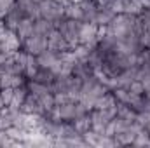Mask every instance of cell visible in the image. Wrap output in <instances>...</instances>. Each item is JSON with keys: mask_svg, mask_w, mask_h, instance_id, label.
<instances>
[{"mask_svg": "<svg viewBox=\"0 0 150 148\" xmlns=\"http://www.w3.org/2000/svg\"><path fill=\"white\" fill-rule=\"evenodd\" d=\"M21 49L26 51L28 54H33V56H38L42 51L47 49V37L45 35H40V33H33L26 40L21 42Z\"/></svg>", "mask_w": 150, "mask_h": 148, "instance_id": "3957f363", "label": "cell"}, {"mask_svg": "<svg viewBox=\"0 0 150 148\" xmlns=\"http://www.w3.org/2000/svg\"><path fill=\"white\" fill-rule=\"evenodd\" d=\"M54 78H56V73L51 70V68H38L37 70V73L33 75L30 80H35V82H38V84H44V85H51L52 82H54Z\"/></svg>", "mask_w": 150, "mask_h": 148, "instance_id": "4fadbf2b", "label": "cell"}, {"mask_svg": "<svg viewBox=\"0 0 150 148\" xmlns=\"http://www.w3.org/2000/svg\"><path fill=\"white\" fill-rule=\"evenodd\" d=\"M127 91H129L131 94H136V96H142V94H145V87H143L142 80H133V82L127 85Z\"/></svg>", "mask_w": 150, "mask_h": 148, "instance_id": "d4e9b609", "label": "cell"}, {"mask_svg": "<svg viewBox=\"0 0 150 148\" xmlns=\"http://www.w3.org/2000/svg\"><path fill=\"white\" fill-rule=\"evenodd\" d=\"M0 44H2V38H0Z\"/></svg>", "mask_w": 150, "mask_h": 148, "instance_id": "836d02e7", "label": "cell"}, {"mask_svg": "<svg viewBox=\"0 0 150 148\" xmlns=\"http://www.w3.org/2000/svg\"><path fill=\"white\" fill-rule=\"evenodd\" d=\"M112 94L115 96V99H117V103H129V99H131V92L126 89V87H113L112 89Z\"/></svg>", "mask_w": 150, "mask_h": 148, "instance_id": "44dd1931", "label": "cell"}, {"mask_svg": "<svg viewBox=\"0 0 150 148\" xmlns=\"http://www.w3.org/2000/svg\"><path fill=\"white\" fill-rule=\"evenodd\" d=\"M38 7H40V18H44V19L54 21V19H59V18L65 16V4H61V2L40 0Z\"/></svg>", "mask_w": 150, "mask_h": 148, "instance_id": "7a4b0ae2", "label": "cell"}, {"mask_svg": "<svg viewBox=\"0 0 150 148\" xmlns=\"http://www.w3.org/2000/svg\"><path fill=\"white\" fill-rule=\"evenodd\" d=\"M33 2H40V0H33Z\"/></svg>", "mask_w": 150, "mask_h": 148, "instance_id": "d6a6232c", "label": "cell"}, {"mask_svg": "<svg viewBox=\"0 0 150 148\" xmlns=\"http://www.w3.org/2000/svg\"><path fill=\"white\" fill-rule=\"evenodd\" d=\"M12 54H9V52H4V51H0V65H4L9 58H11Z\"/></svg>", "mask_w": 150, "mask_h": 148, "instance_id": "4316f807", "label": "cell"}, {"mask_svg": "<svg viewBox=\"0 0 150 148\" xmlns=\"http://www.w3.org/2000/svg\"><path fill=\"white\" fill-rule=\"evenodd\" d=\"M26 87H28V92H30V94H33L35 98L44 96L45 92H51L47 85H44V84H38V82H35V80H30V78L26 80Z\"/></svg>", "mask_w": 150, "mask_h": 148, "instance_id": "e0dca14e", "label": "cell"}, {"mask_svg": "<svg viewBox=\"0 0 150 148\" xmlns=\"http://www.w3.org/2000/svg\"><path fill=\"white\" fill-rule=\"evenodd\" d=\"M11 125H12V115H11V111L7 110V106H5L4 110L0 111V131L9 129Z\"/></svg>", "mask_w": 150, "mask_h": 148, "instance_id": "cb8c5ba5", "label": "cell"}, {"mask_svg": "<svg viewBox=\"0 0 150 148\" xmlns=\"http://www.w3.org/2000/svg\"><path fill=\"white\" fill-rule=\"evenodd\" d=\"M68 2H74V4H80L82 0H68Z\"/></svg>", "mask_w": 150, "mask_h": 148, "instance_id": "f546056e", "label": "cell"}, {"mask_svg": "<svg viewBox=\"0 0 150 148\" xmlns=\"http://www.w3.org/2000/svg\"><path fill=\"white\" fill-rule=\"evenodd\" d=\"M0 91H2V75H0Z\"/></svg>", "mask_w": 150, "mask_h": 148, "instance_id": "4dcf8cb0", "label": "cell"}, {"mask_svg": "<svg viewBox=\"0 0 150 148\" xmlns=\"http://www.w3.org/2000/svg\"><path fill=\"white\" fill-rule=\"evenodd\" d=\"M16 35L19 37L21 42L26 40L30 35H33V19H30V18H23V19L19 21L18 28H16Z\"/></svg>", "mask_w": 150, "mask_h": 148, "instance_id": "7c38bea8", "label": "cell"}, {"mask_svg": "<svg viewBox=\"0 0 150 148\" xmlns=\"http://www.w3.org/2000/svg\"><path fill=\"white\" fill-rule=\"evenodd\" d=\"M65 16L68 19H77V21H82L84 19V14H82V7L80 4H74V2H68L65 5Z\"/></svg>", "mask_w": 150, "mask_h": 148, "instance_id": "2e32d148", "label": "cell"}, {"mask_svg": "<svg viewBox=\"0 0 150 148\" xmlns=\"http://www.w3.org/2000/svg\"><path fill=\"white\" fill-rule=\"evenodd\" d=\"M21 111H23V113H28V115H42V117L45 115V110L42 108L38 98H35V96L30 94V92H28V96L25 98V101H23V105H21Z\"/></svg>", "mask_w": 150, "mask_h": 148, "instance_id": "52a82bcc", "label": "cell"}, {"mask_svg": "<svg viewBox=\"0 0 150 148\" xmlns=\"http://www.w3.org/2000/svg\"><path fill=\"white\" fill-rule=\"evenodd\" d=\"M133 145H134V147H150V132L145 129V127L134 136Z\"/></svg>", "mask_w": 150, "mask_h": 148, "instance_id": "7402d4cb", "label": "cell"}, {"mask_svg": "<svg viewBox=\"0 0 150 148\" xmlns=\"http://www.w3.org/2000/svg\"><path fill=\"white\" fill-rule=\"evenodd\" d=\"M47 49L58 52V54H63L67 51H72L70 44L65 40V37L59 33V30H52L49 35H47Z\"/></svg>", "mask_w": 150, "mask_h": 148, "instance_id": "5b68a950", "label": "cell"}, {"mask_svg": "<svg viewBox=\"0 0 150 148\" xmlns=\"http://www.w3.org/2000/svg\"><path fill=\"white\" fill-rule=\"evenodd\" d=\"M2 25H4V23H2V19H0V26H2Z\"/></svg>", "mask_w": 150, "mask_h": 148, "instance_id": "1f68e13d", "label": "cell"}, {"mask_svg": "<svg viewBox=\"0 0 150 148\" xmlns=\"http://www.w3.org/2000/svg\"><path fill=\"white\" fill-rule=\"evenodd\" d=\"M59 56L61 54H58V52H54L51 49H45V51H42L37 56V63H38V66H42V68H51L59 59Z\"/></svg>", "mask_w": 150, "mask_h": 148, "instance_id": "30bf717a", "label": "cell"}, {"mask_svg": "<svg viewBox=\"0 0 150 148\" xmlns=\"http://www.w3.org/2000/svg\"><path fill=\"white\" fill-rule=\"evenodd\" d=\"M52 30H56L54 28V25H52V21H49V19H44V18H38L33 21V33H40V35H49Z\"/></svg>", "mask_w": 150, "mask_h": 148, "instance_id": "5bb4252c", "label": "cell"}, {"mask_svg": "<svg viewBox=\"0 0 150 148\" xmlns=\"http://www.w3.org/2000/svg\"><path fill=\"white\" fill-rule=\"evenodd\" d=\"M38 101H40L42 108L45 110V113H47L49 110H52V108L56 106V101H54V92H45L44 96H40V98H38Z\"/></svg>", "mask_w": 150, "mask_h": 148, "instance_id": "603a6c76", "label": "cell"}, {"mask_svg": "<svg viewBox=\"0 0 150 148\" xmlns=\"http://www.w3.org/2000/svg\"><path fill=\"white\" fill-rule=\"evenodd\" d=\"M26 96H28V87H26V84H23V85H19V87H14V96H12V101H11V105L7 106V110L9 111L21 110V105H23V101H25Z\"/></svg>", "mask_w": 150, "mask_h": 148, "instance_id": "ba28073f", "label": "cell"}, {"mask_svg": "<svg viewBox=\"0 0 150 148\" xmlns=\"http://www.w3.org/2000/svg\"><path fill=\"white\" fill-rule=\"evenodd\" d=\"M115 16V11L110 7H100L98 9V14H96V19H94V25H98L100 28H107L108 23L113 19Z\"/></svg>", "mask_w": 150, "mask_h": 148, "instance_id": "8fae6325", "label": "cell"}, {"mask_svg": "<svg viewBox=\"0 0 150 148\" xmlns=\"http://www.w3.org/2000/svg\"><path fill=\"white\" fill-rule=\"evenodd\" d=\"M117 115L126 118V120H129V122L136 120V111L133 110L129 105H126V103H117Z\"/></svg>", "mask_w": 150, "mask_h": 148, "instance_id": "d6986e66", "label": "cell"}, {"mask_svg": "<svg viewBox=\"0 0 150 148\" xmlns=\"http://www.w3.org/2000/svg\"><path fill=\"white\" fill-rule=\"evenodd\" d=\"M142 84H143V87H145V92H149V91H150V77L143 78V80H142Z\"/></svg>", "mask_w": 150, "mask_h": 148, "instance_id": "83f0119b", "label": "cell"}, {"mask_svg": "<svg viewBox=\"0 0 150 148\" xmlns=\"http://www.w3.org/2000/svg\"><path fill=\"white\" fill-rule=\"evenodd\" d=\"M72 124H74V127L77 129V132L84 134V132H87V131L91 129V115L86 113V115H82V117L72 120Z\"/></svg>", "mask_w": 150, "mask_h": 148, "instance_id": "ac0fdd59", "label": "cell"}, {"mask_svg": "<svg viewBox=\"0 0 150 148\" xmlns=\"http://www.w3.org/2000/svg\"><path fill=\"white\" fill-rule=\"evenodd\" d=\"M113 105H117V99L112 94V91L105 92L103 96L96 98V101H94V108H98V110H107V108H110Z\"/></svg>", "mask_w": 150, "mask_h": 148, "instance_id": "9a60e30c", "label": "cell"}, {"mask_svg": "<svg viewBox=\"0 0 150 148\" xmlns=\"http://www.w3.org/2000/svg\"><path fill=\"white\" fill-rule=\"evenodd\" d=\"M134 136H136V134H133V132H129V131H124V132L113 134V140H115L117 147H127V145H133Z\"/></svg>", "mask_w": 150, "mask_h": 148, "instance_id": "ffe728a7", "label": "cell"}, {"mask_svg": "<svg viewBox=\"0 0 150 148\" xmlns=\"http://www.w3.org/2000/svg\"><path fill=\"white\" fill-rule=\"evenodd\" d=\"M80 23H82V21L65 18V19L61 21V25L58 26L59 33L65 37V40L70 44V47H72V49L77 47V45L80 44V42H79V30H80Z\"/></svg>", "mask_w": 150, "mask_h": 148, "instance_id": "6da1fadb", "label": "cell"}, {"mask_svg": "<svg viewBox=\"0 0 150 148\" xmlns=\"http://www.w3.org/2000/svg\"><path fill=\"white\" fill-rule=\"evenodd\" d=\"M98 30L100 26L94 25V23H80V30H79V42L84 44V45H89V47H94L96 45V40H98Z\"/></svg>", "mask_w": 150, "mask_h": 148, "instance_id": "277c9868", "label": "cell"}, {"mask_svg": "<svg viewBox=\"0 0 150 148\" xmlns=\"http://www.w3.org/2000/svg\"><path fill=\"white\" fill-rule=\"evenodd\" d=\"M18 9L21 11L23 18H30V19H38L40 18V7H38V2L33 0H14Z\"/></svg>", "mask_w": 150, "mask_h": 148, "instance_id": "8992f818", "label": "cell"}, {"mask_svg": "<svg viewBox=\"0 0 150 148\" xmlns=\"http://www.w3.org/2000/svg\"><path fill=\"white\" fill-rule=\"evenodd\" d=\"M145 129H147V131H149V132H150V120H149V122H147V125H145Z\"/></svg>", "mask_w": 150, "mask_h": 148, "instance_id": "f1b7e54d", "label": "cell"}, {"mask_svg": "<svg viewBox=\"0 0 150 148\" xmlns=\"http://www.w3.org/2000/svg\"><path fill=\"white\" fill-rule=\"evenodd\" d=\"M80 7H82V14H84V19L82 21L84 23H94L100 5L94 0H82L80 2Z\"/></svg>", "mask_w": 150, "mask_h": 148, "instance_id": "9c48e42d", "label": "cell"}, {"mask_svg": "<svg viewBox=\"0 0 150 148\" xmlns=\"http://www.w3.org/2000/svg\"><path fill=\"white\" fill-rule=\"evenodd\" d=\"M0 96H2V99L5 103V106H9L11 101H12V96H14V87H4L0 91Z\"/></svg>", "mask_w": 150, "mask_h": 148, "instance_id": "484cf974", "label": "cell"}]
</instances>
